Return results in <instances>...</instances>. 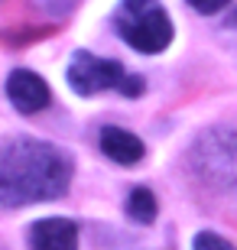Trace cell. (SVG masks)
<instances>
[{
	"label": "cell",
	"mask_w": 237,
	"mask_h": 250,
	"mask_svg": "<svg viewBox=\"0 0 237 250\" xmlns=\"http://www.w3.org/2000/svg\"><path fill=\"white\" fill-rule=\"evenodd\" d=\"M228 26H231V29L237 26V10H234V13H231V17H228Z\"/></svg>",
	"instance_id": "obj_12"
},
{
	"label": "cell",
	"mask_w": 237,
	"mask_h": 250,
	"mask_svg": "<svg viewBox=\"0 0 237 250\" xmlns=\"http://www.w3.org/2000/svg\"><path fill=\"white\" fill-rule=\"evenodd\" d=\"M156 211H159V205H156V195L150 188H133L127 198V214L133 218L137 224H153L156 221Z\"/></svg>",
	"instance_id": "obj_8"
},
{
	"label": "cell",
	"mask_w": 237,
	"mask_h": 250,
	"mask_svg": "<svg viewBox=\"0 0 237 250\" xmlns=\"http://www.w3.org/2000/svg\"><path fill=\"white\" fill-rule=\"evenodd\" d=\"M124 65L117 62H108V59H98L91 52H75L72 65H68V84H72V91L85 94V98H91L98 91H108L114 88L117 91L120 82H124Z\"/></svg>",
	"instance_id": "obj_4"
},
{
	"label": "cell",
	"mask_w": 237,
	"mask_h": 250,
	"mask_svg": "<svg viewBox=\"0 0 237 250\" xmlns=\"http://www.w3.org/2000/svg\"><path fill=\"white\" fill-rule=\"evenodd\" d=\"M231 0H189V7L195 10V13H205V17H211V13H218V10H224Z\"/></svg>",
	"instance_id": "obj_10"
},
{
	"label": "cell",
	"mask_w": 237,
	"mask_h": 250,
	"mask_svg": "<svg viewBox=\"0 0 237 250\" xmlns=\"http://www.w3.org/2000/svg\"><path fill=\"white\" fill-rule=\"evenodd\" d=\"M117 33L137 52L156 56L172 42V20L163 7H156V0H124L117 13Z\"/></svg>",
	"instance_id": "obj_3"
},
{
	"label": "cell",
	"mask_w": 237,
	"mask_h": 250,
	"mask_svg": "<svg viewBox=\"0 0 237 250\" xmlns=\"http://www.w3.org/2000/svg\"><path fill=\"white\" fill-rule=\"evenodd\" d=\"M7 98L20 114H36L52 101V91H49V84L43 82L36 72H29V68H13L10 78H7Z\"/></svg>",
	"instance_id": "obj_5"
},
{
	"label": "cell",
	"mask_w": 237,
	"mask_h": 250,
	"mask_svg": "<svg viewBox=\"0 0 237 250\" xmlns=\"http://www.w3.org/2000/svg\"><path fill=\"white\" fill-rule=\"evenodd\" d=\"M192 250H237V247L228 237H221V234H215V231H201V234H195Z\"/></svg>",
	"instance_id": "obj_9"
},
{
	"label": "cell",
	"mask_w": 237,
	"mask_h": 250,
	"mask_svg": "<svg viewBox=\"0 0 237 250\" xmlns=\"http://www.w3.org/2000/svg\"><path fill=\"white\" fill-rule=\"evenodd\" d=\"M75 163L62 146L43 140H17L0 153V205L55 202L72 186Z\"/></svg>",
	"instance_id": "obj_1"
},
{
	"label": "cell",
	"mask_w": 237,
	"mask_h": 250,
	"mask_svg": "<svg viewBox=\"0 0 237 250\" xmlns=\"http://www.w3.org/2000/svg\"><path fill=\"white\" fill-rule=\"evenodd\" d=\"M33 250H78V224L68 218H43L29 228Z\"/></svg>",
	"instance_id": "obj_6"
},
{
	"label": "cell",
	"mask_w": 237,
	"mask_h": 250,
	"mask_svg": "<svg viewBox=\"0 0 237 250\" xmlns=\"http://www.w3.org/2000/svg\"><path fill=\"white\" fill-rule=\"evenodd\" d=\"M192 169L211 188L237 192V130L231 127L205 130L192 146Z\"/></svg>",
	"instance_id": "obj_2"
},
{
	"label": "cell",
	"mask_w": 237,
	"mask_h": 250,
	"mask_svg": "<svg viewBox=\"0 0 237 250\" xmlns=\"http://www.w3.org/2000/svg\"><path fill=\"white\" fill-rule=\"evenodd\" d=\"M117 91L127 94V98H137V94H143V78H140V75H124V82H120Z\"/></svg>",
	"instance_id": "obj_11"
},
{
	"label": "cell",
	"mask_w": 237,
	"mask_h": 250,
	"mask_svg": "<svg viewBox=\"0 0 237 250\" xmlns=\"http://www.w3.org/2000/svg\"><path fill=\"white\" fill-rule=\"evenodd\" d=\"M101 153L120 166H137L146 156V146L137 133H130L124 127H104L101 130Z\"/></svg>",
	"instance_id": "obj_7"
}]
</instances>
